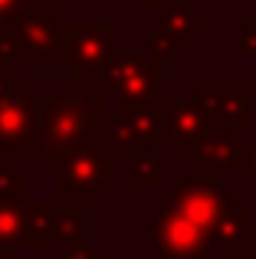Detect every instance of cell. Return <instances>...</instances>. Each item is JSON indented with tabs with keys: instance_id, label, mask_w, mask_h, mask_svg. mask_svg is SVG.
<instances>
[{
	"instance_id": "277c9868",
	"label": "cell",
	"mask_w": 256,
	"mask_h": 259,
	"mask_svg": "<svg viewBox=\"0 0 256 259\" xmlns=\"http://www.w3.org/2000/svg\"><path fill=\"white\" fill-rule=\"evenodd\" d=\"M158 135H161V112L158 105H148V108H118L112 115H102L92 141L118 161L145 154L151 145H158Z\"/></svg>"
},
{
	"instance_id": "ac0fdd59",
	"label": "cell",
	"mask_w": 256,
	"mask_h": 259,
	"mask_svg": "<svg viewBox=\"0 0 256 259\" xmlns=\"http://www.w3.org/2000/svg\"><path fill=\"white\" fill-rule=\"evenodd\" d=\"M63 259H102V253H99V249H89V246H76V249H69Z\"/></svg>"
},
{
	"instance_id": "ffe728a7",
	"label": "cell",
	"mask_w": 256,
	"mask_h": 259,
	"mask_svg": "<svg viewBox=\"0 0 256 259\" xmlns=\"http://www.w3.org/2000/svg\"><path fill=\"white\" fill-rule=\"evenodd\" d=\"M39 4H43L46 10H63V7H69L72 0H39Z\"/></svg>"
},
{
	"instance_id": "9c48e42d",
	"label": "cell",
	"mask_w": 256,
	"mask_h": 259,
	"mask_svg": "<svg viewBox=\"0 0 256 259\" xmlns=\"http://www.w3.org/2000/svg\"><path fill=\"white\" fill-rule=\"evenodd\" d=\"M151 246L158 259H197L207 256V240L197 227L174 213L171 207H161L151 220Z\"/></svg>"
},
{
	"instance_id": "6da1fadb",
	"label": "cell",
	"mask_w": 256,
	"mask_h": 259,
	"mask_svg": "<svg viewBox=\"0 0 256 259\" xmlns=\"http://www.w3.org/2000/svg\"><path fill=\"white\" fill-rule=\"evenodd\" d=\"M237 200L240 190L233 184H224L220 174H197L191 167L174 174L171 187H161V207H171L174 213H181L191 227L204 233V240H210L214 223Z\"/></svg>"
},
{
	"instance_id": "8fae6325",
	"label": "cell",
	"mask_w": 256,
	"mask_h": 259,
	"mask_svg": "<svg viewBox=\"0 0 256 259\" xmlns=\"http://www.w3.org/2000/svg\"><path fill=\"white\" fill-rule=\"evenodd\" d=\"M250 220H253V203H246L240 197L237 203L220 213V220L214 223L210 240H207V249H217L220 259H237L243 253L246 240H250Z\"/></svg>"
},
{
	"instance_id": "e0dca14e",
	"label": "cell",
	"mask_w": 256,
	"mask_h": 259,
	"mask_svg": "<svg viewBox=\"0 0 256 259\" xmlns=\"http://www.w3.org/2000/svg\"><path fill=\"white\" fill-rule=\"evenodd\" d=\"M174 4H191V0H132L135 10H164V7H174Z\"/></svg>"
},
{
	"instance_id": "30bf717a",
	"label": "cell",
	"mask_w": 256,
	"mask_h": 259,
	"mask_svg": "<svg viewBox=\"0 0 256 259\" xmlns=\"http://www.w3.org/2000/svg\"><path fill=\"white\" fill-rule=\"evenodd\" d=\"M237 151H240V132H207L197 138L191 148L178 154V161H191V171L197 174H224L237 167Z\"/></svg>"
},
{
	"instance_id": "3957f363",
	"label": "cell",
	"mask_w": 256,
	"mask_h": 259,
	"mask_svg": "<svg viewBox=\"0 0 256 259\" xmlns=\"http://www.w3.org/2000/svg\"><path fill=\"white\" fill-rule=\"evenodd\" d=\"M102 99H115L118 108H148L158 105L161 92V69L135 53H112L109 63L92 76Z\"/></svg>"
},
{
	"instance_id": "52a82bcc",
	"label": "cell",
	"mask_w": 256,
	"mask_h": 259,
	"mask_svg": "<svg viewBox=\"0 0 256 259\" xmlns=\"http://www.w3.org/2000/svg\"><path fill=\"white\" fill-rule=\"evenodd\" d=\"M158 112H161V135L158 145H171L174 158L184 148H191L197 138H204L207 132H220L214 125V118L191 99V95H161L158 99Z\"/></svg>"
},
{
	"instance_id": "d6986e66",
	"label": "cell",
	"mask_w": 256,
	"mask_h": 259,
	"mask_svg": "<svg viewBox=\"0 0 256 259\" xmlns=\"http://www.w3.org/2000/svg\"><path fill=\"white\" fill-rule=\"evenodd\" d=\"M237 259H256V233H253V230H250V240H246L243 253H240Z\"/></svg>"
},
{
	"instance_id": "9a60e30c",
	"label": "cell",
	"mask_w": 256,
	"mask_h": 259,
	"mask_svg": "<svg viewBox=\"0 0 256 259\" xmlns=\"http://www.w3.org/2000/svg\"><path fill=\"white\" fill-rule=\"evenodd\" d=\"M237 53H240V56L256 53V10L237 26Z\"/></svg>"
},
{
	"instance_id": "5bb4252c",
	"label": "cell",
	"mask_w": 256,
	"mask_h": 259,
	"mask_svg": "<svg viewBox=\"0 0 256 259\" xmlns=\"http://www.w3.org/2000/svg\"><path fill=\"white\" fill-rule=\"evenodd\" d=\"M132 187L135 190H161L164 187V161L154 154L132 158Z\"/></svg>"
},
{
	"instance_id": "4fadbf2b",
	"label": "cell",
	"mask_w": 256,
	"mask_h": 259,
	"mask_svg": "<svg viewBox=\"0 0 256 259\" xmlns=\"http://www.w3.org/2000/svg\"><path fill=\"white\" fill-rule=\"evenodd\" d=\"M145 39H148V63H151L154 69H161V72L174 69V66L181 63V56H187V50L158 23V20L145 26Z\"/></svg>"
},
{
	"instance_id": "8992f818",
	"label": "cell",
	"mask_w": 256,
	"mask_h": 259,
	"mask_svg": "<svg viewBox=\"0 0 256 259\" xmlns=\"http://www.w3.org/2000/svg\"><path fill=\"white\" fill-rule=\"evenodd\" d=\"M191 99L210 115L217 128L243 132V128L253 125V112H250L253 85L250 82H194Z\"/></svg>"
},
{
	"instance_id": "7a4b0ae2",
	"label": "cell",
	"mask_w": 256,
	"mask_h": 259,
	"mask_svg": "<svg viewBox=\"0 0 256 259\" xmlns=\"http://www.w3.org/2000/svg\"><path fill=\"white\" fill-rule=\"evenodd\" d=\"M63 99L56 102V112L50 118V135L59 154L82 148L92 141L99 121H102V92L92 79L79 76L72 85H63Z\"/></svg>"
},
{
	"instance_id": "44dd1931",
	"label": "cell",
	"mask_w": 256,
	"mask_h": 259,
	"mask_svg": "<svg viewBox=\"0 0 256 259\" xmlns=\"http://www.w3.org/2000/svg\"><path fill=\"white\" fill-rule=\"evenodd\" d=\"M197 259H207V256H197Z\"/></svg>"
},
{
	"instance_id": "ba28073f",
	"label": "cell",
	"mask_w": 256,
	"mask_h": 259,
	"mask_svg": "<svg viewBox=\"0 0 256 259\" xmlns=\"http://www.w3.org/2000/svg\"><path fill=\"white\" fill-rule=\"evenodd\" d=\"M118 30L112 23H92V26H66L63 30V50L69 56V63L76 66V72L82 79H92L109 56L115 53Z\"/></svg>"
},
{
	"instance_id": "2e32d148",
	"label": "cell",
	"mask_w": 256,
	"mask_h": 259,
	"mask_svg": "<svg viewBox=\"0 0 256 259\" xmlns=\"http://www.w3.org/2000/svg\"><path fill=\"white\" fill-rule=\"evenodd\" d=\"M233 171L250 174V184L256 187V145H246V141H240V151H237V167H233Z\"/></svg>"
},
{
	"instance_id": "7c38bea8",
	"label": "cell",
	"mask_w": 256,
	"mask_h": 259,
	"mask_svg": "<svg viewBox=\"0 0 256 259\" xmlns=\"http://www.w3.org/2000/svg\"><path fill=\"white\" fill-rule=\"evenodd\" d=\"M158 23L164 26V30L171 33V36L178 39L187 53L197 46V39L207 36V10H204V7H194V0H191V4L164 7Z\"/></svg>"
},
{
	"instance_id": "5b68a950",
	"label": "cell",
	"mask_w": 256,
	"mask_h": 259,
	"mask_svg": "<svg viewBox=\"0 0 256 259\" xmlns=\"http://www.w3.org/2000/svg\"><path fill=\"white\" fill-rule=\"evenodd\" d=\"M66 158V154H63ZM115 158L109 151L89 141L82 148H72V154L63 164V177H59V187H63V200L72 210H82L86 203L99 200L105 190L115 184Z\"/></svg>"
}]
</instances>
